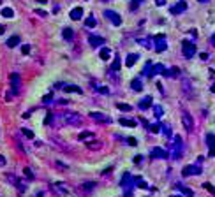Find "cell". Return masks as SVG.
I'll return each mask as SVG.
<instances>
[{"label":"cell","instance_id":"obj_1","mask_svg":"<svg viewBox=\"0 0 215 197\" xmlns=\"http://www.w3.org/2000/svg\"><path fill=\"white\" fill-rule=\"evenodd\" d=\"M60 120L65 125H80L81 123V116L78 113H72V111H65L60 114Z\"/></svg>","mask_w":215,"mask_h":197},{"label":"cell","instance_id":"obj_2","mask_svg":"<svg viewBox=\"0 0 215 197\" xmlns=\"http://www.w3.org/2000/svg\"><path fill=\"white\" fill-rule=\"evenodd\" d=\"M182 151H184V143H182V139L176 135L173 139V146H171V150H169V155L173 157L174 160H178V158L182 157Z\"/></svg>","mask_w":215,"mask_h":197},{"label":"cell","instance_id":"obj_3","mask_svg":"<svg viewBox=\"0 0 215 197\" xmlns=\"http://www.w3.org/2000/svg\"><path fill=\"white\" fill-rule=\"evenodd\" d=\"M182 51L185 58H192L196 55V44L191 41H182Z\"/></svg>","mask_w":215,"mask_h":197},{"label":"cell","instance_id":"obj_4","mask_svg":"<svg viewBox=\"0 0 215 197\" xmlns=\"http://www.w3.org/2000/svg\"><path fill=\"white\" fill-rule=\"evenodd\" d=\"M104 16H106V20H109L115 25V27H120L122 25V16L116 12V11H111V9H106L104 11Z\"/></svg>","mask_w":215,"mask_h":197},{"label":"cell","instance_id":"obj_5","mask_svg":"<svg viewBox=\"0 0 215 197\" xmlns=\"http://www.w3.org/2000/svg\"><path fill=\"white\" fill-rule=\"evenodd\" d=\"M9 79H11V88H12V92H11V94H7V100H9L14 94H18V90H20V74L12 72L9 76Z\"/></svg>","mask_w":215,"mask_h":197},{"label":"cell","instance_id":"obj_6","mask_svg":"<svg viewBox=\"0 0 215 197\" xmlns=\"http://www.w3.org/2000/svg\"><path fill=\"white\" fill-rule=\"evenodd\" d=\"M154 41H155L154 48H155V51H157V53H162V51H166V49H168V42H166V37H164L162 33L155 35Z\"/></svg>","mask_w":215,"mask_h":197},{"label":"cell","instance_id":"obj_7","mask_svg":"<svg viewBox=\"0 0 215 197\" xmlns=\"http://www.w3.org/2000/svg\"><path fill=\"white\" fill-rule=\"evenodd\" d=\"M203 173V169L199 166H185L184 169H182V174H184L185 178L187 176H197V174H201Z\"/></svg>","mask_w":215,"mask_h":197},{"label":"cell","instance_id":"obj_8","mask_svg":"<svg viewBox=\"0 0 215 197\" xmlns=\"http://www.w3.org/2000/svg\"><path fill=\"white\" fill-rule=\"evenodd\" d=\"M120 185H122L127 192H131V188H132V185H134V178L129 174V173H123L122 174V180H120Z\"/></svg>","mask_w":215,"mask_h":197},{"label":"cell","instance_id":"obj_9","mask_svg":"<svg viewBox=\"0 0 215 197\" xmlns=\"http://www.w3.org/2000/svg\"><path fill=\"white\" fill-rule=\"evenodd\" d=\"M90 118H92L93 122H99V123H111V118L109 116H106L104 113H97V111L90 113Z\"/></svg>","mask_w":215,"mask_h":197},{"label":"cell","instance_id":"obj_10","mask_svg":"<svg viewBox=\"0 0 215 197\" xmlns=\"http://www.w3.org/2000/svg\"><path fill=\"white\" fill-rule=\"evenodd\" d=\"M182 123H184V127H185V130H192L194 129V122H192V116L187 113V111H184L182 113Z\"/></svg>","mask_w":215,"mask_h":197},{"label":"cell","instance_id":"obj_11","mask_svg":"<svg viewBox=\"0 0 215 197\" xmlns=\"http://www.w3.org/2000/svg\"><path fill=\"white\" fill-rule=\"evenodd\" d=\"M205 141H206V145H208V157H215V135L206 134Z\"/></svg>","mask_w":215,"mask_h":197},{"label":"cell","instance_id":"obj_12","mask_svg":"<svg viewBox=\"0 0 215 197\" xmlns=\"http://www.w3.org/2000/svg\"><path fill=\"white\" fill-rule=\"evenodd\" d=\"M152 157H154V158H168V157H169V151L164 150V148H154V150H152Z\"/></svg>","mask_w":215,"mask_h":197},{"label":"cell","instance_id":"obj_13","mask_svg":"<svg viewBox=\"0 0 215 197\" xmlns=\"http://www.w3.org/2000/svg\"><path fill=\"white\" fill-rule=\"evenodd\" d=\"M139 60V55L138 53H131V55H127V58H125V67H134L136 65V62Z\"/></svg>","mask_w":215,"mask_h":197},{"label":"cell","instance_id":"obj_14","mask_svg":"<svg viewBox=\"0 0 215 197\" xmlns=\"http://www.w3.org/2000/svg\"><path fill=\"white\" fill-rule=\"evenodd\" d=\"M88 42H90L92 48H99V46H103L106 41H104L103 37H99V35H90V37H88Z\"/></svg>","mask_w":215,"mask_h":197},{"label":"cell","instance_id":"obj_15","mask_svg":"<svg viewBox=\"0 0 215 197\" xmlns=\"http://www.w3.org/2000/svg\"><path fill=\"white\" fill-rule=\"evenodd\" d=\"M187 9V4H185L184 0H180L174 7H171V14H180V12H184Z\"/></svg>","mask_w":215,"mask_h":197},{"label":"cell","instance_id":"obj_16","mask_svg":"<svg viewBox=\"0 0 215 197\" xmlns=\"http://www.w3.org/2000/svg\"><path fill=\"white\" fill-rule=\"evenodd\" d=\"M64 90L67 92V94H83V90L80 86H76V84H64Z\"/></svg>","mask_w":215,"mask_h":197},{"label":"cell","instance_id":"obj_17","mask_svg":"<svg viewBox=\"0 0 215 197\" xmlns=\"http://www.w3.org/2000/svg\"><path fill=\"white\" fill-rule=\"evenodd\" d=\"M150 106H152V97H143V99L139 100V104H138V107L143 109V111H145V109H148Z\"/></svg>","mask_w":215,"mask_h":197},{"label":"cell","instance_id":"obj_18","mask_svg":"<svg viewBox=\"0 0 215 197\" xmlns=\"http://www.w3.org/2000/svg\"><path fill=\"white\" fill-rule=\"evenodd\" d=\"M81 16H83V9H81V7H74V9L71 11V20L78 21V20H81Z\"/></svg>","mask_w":215,"mask_h":197},{"label":"cell","instance_id":"obj_19","mask_svg":"<svg viewBox=\"0 0 215 197\" xmlns=\"http://www.w3.org/2000/svg\"><path fill=\"white\" fill-rule=\"evenodd\" d=\"M176 188H178V190H180V192H182L185 197H194V192H192V188H187V187H184V185H180V183L176 185Z\"/></svg>","mask_w":215,"mask_h":197},{"label":"cell","instance_id":"obj_20","mask_svg":"<svg viewBox=\"0 0 215 197\" xmlns=\"http://www.w3.org/2000/svg\"><path fill=\"white\" fill-rule=\"evenodd\" d=\"M51 187H53V190H55V192H58L60 195H65V194H67V188L64 187L60 181H58V183H53Z\"/></svg>","mask_w":215,"mask_h":197},{"label":"cell","instance_id":"obj_21","mask_svg":"<svg viewBox=\"0 0 215 197\" xmlns=\"http://www.w3.org/2000/svg\"><path fill=\"white\" fill-rule=\"evenodd\" d=\"M99 56H101V60H109V58H111V49H109V48H101Z\"/></svg>","mask_w":215,"mask_h":197},{"label":"cell","instance_id":"obj_22","mask_svg":"<svg viewBox=\"0 0 215 197\" xmlns=\"http://www.w3.org/2000/svg\"><path fill=\"white\" fill-rule=\"evenodd\" d=\"M62 35H64V39H65V41H71L72 37H74V32H72V28L65 27V28L62 30Z\"/></svg>","mask_w":215,"mask_h":197},{"label":"cell","instance_id":"obj_23","mask_svg":"<svg viewBox=\"0 0 215 197\" xmlns=\"http://www.w3.org/2000/svg\"><path fill=\"white\" fill-rule=\"evenodd\" d=\"M111 74H115V72H118L120 71V56H115V60H113V65H111Z\"/></svg>","mask_w":215,"mask_h":197},{"label":"cell","instance_id":"obj_24","mask_svg":"<svg viewBox=\"0 0 215 197\" xmlns=\"http://www.w3.org/2000/svg\"><path fill=\"white\" fill-rule=\"evenodd\" d=\"M118 123L122 125V127H136V122H134V120H129V118H120Z\"/></svg>","mask_w":215,"mask_h":197},{"label":"cell","instance_id":"obj_25","mask_svg":"<svg viewBox=\"0 0 215 197\" xmlns=\"http://www.w3.org/2000/svg\"><path fill=\"white\" fill-rule=\"evenodd\" d=\"M131 88H132L134 92H141V90H143V83H141L139 79H132V83H131Z\"/></svg>","mask_w":215,"mask_h":197},{"label":"cell","instance_id":"obj_26","mask_svg":"<svg viewBox=\"0 0 215 197\" xmlns=\"http://www.w3.org/2000/svg\"><path fill=\"white\" fill-rule=\"evenodd\" d=\"M18 42H20V37H18V35H12V37H9V39H7V42H5V44H7L9 48H14V46H18Z\"/></svg>","mask_w":215,"mask_h":197},{"label":"cell","instance_id":"obj_27","mask_svg":"<svg viewBox=\"0 0 215 197\" xmlns=\"http://www.w3.org/2000/svg\"><path fill=\"white\" fill-rule=\"evenodd\" d=\"M178 72H180V69H176V67H173V69H169V71H164V76L166 78H174V76H178Z\"/></svg>","mask_w":215,"mask_h":197},{"label":"cell","instance_id":"obj_28","mask_svg":"<svg viewBox=\"0 0 215 197\" xmlns=\"http://www.w3.org/2000/svg\"><path fill=\"white\" fill-rule=\"evenodd\" d=\"M166 69H164L162 63H157V65H154V69H152V78H154L155 74H162Z\"/></svg>","mask_w":215,"mask_h":197},{"label":"cell","instance_id":"obj_29","mask_svg":"<svg viewBox=\"0 0 215 197\" xmlns=\"http://www.w3.org/2000/svg\"><path fill=\"white\" fill-rule=\"evenodd\" d=\"M2 16H4V18H12V16H14V11L11 9V7H4V9H2Z\"/></svg>","mask_w":215,"mask_h":197},{"label":"cell","instance_id":"obj_30","mask_svg":"<svg viewBox=\"0 0 215 197\" xmlns=\"http://www.w3.org/2000/svg\"><path fill=\"white\" fill-rule=\"evenodd\" d=\"M152 69H154V65L148 62L146 65H145V69H143V74L145 76H148V78H152Z\"/></svg>","mask_w":215,"mask_h":197},{"label":"cell","instance_id":"obj_31","mask_svg":"<svg viewBox=\"0 0 215 197\" xmlns=\"http://www.w3.org/2000/svg\"><path fill=\"white\" fill-rule=\"evenodd\" d=\"M85 25H86L88 28H93V27L97 25V21H95V18H93V16H88V18H86V21H85Z\"/></svg>","mask_w":215,"mask_h":197},{"label":"cell","instance_id":"obj_32","mask_svg":"<svg viewBox=\"0 0 215 197\" xmlns=\"http://www.w3.org/2000/svg\"><path fill=\"white\" fill-rule=\"evenodd\" d=\"M148 130H150V132H152V134H157V132H161V125H159V123L148 125Z\"/></svg>","mask_w":215,"mask_h":197},{"label":"cell","instance_id":"obj_33","mask_svg":"<svg viewBox=\"0 0 215 197\" xmlns=\"http://www.w3.org/2000/svg\"><path fill=\"white\" fill-rule=\"evenodd\" d=\"M92 137H93V134H92V132H81L78 139H80V141H85V139H92Z\"/></svg>","mask_w":215,"mask_h":197},{"label":"cell","instance_id":"obj_34","mask_svg":"<svg viewBox=\"0 0 215 197\" xmlns=\"http://www.w3.org/2000/svg\"><path fill=\"white\" fill-rule=\"evenodd\" d=\"M161 127H162V129H161L162 134L166 135V137H171V129H169V125H161Z\"/></svg>","mask_w":215,"mask_h":197},{"label":"cell","instance_id":"obj_35","mask_svg":"<svg viewBox=\"0 0 215 197\" xmlns=\"http://www.w3.org/2000/svg\"><path fill=\"white\" fill-rule=\"evenodd\" d=\"M83 188H85L86 192H90V190H93V188H95V183H92V181H86V183H83Z\"/></svg>","mask_w":215,"mask_h":197},{"label":"cell","instance_id":"obj_36","mask_svg":"<svg viewBox=\"0 0 215 197\" xmlns=\"http://www.w3.org/2000/svg\"><path fill=\"white\" fill-rule=\"evenodd\" d=\"M116 107H118V109H120V111H131V109H132V107H131V106H129V104H116Z\"/></svg>","mask_w":215,"mask_h":197},{"label":"cell","instance_id":"obj_37","mask_svg":"<svg viewBox=\"0 0 215 197\" xmlns=\"http://www.w3.org/2000/svg\"><path fill=\"white\" fill-rule=\"evenodd\" d=\"M21 132H23V135H25V137H28V139H34V137H35V135H34V132H32V130H28V129H23Z\"/></svg>","mask_w":215,"mask_h":197},{"label":"cell","instance_id":"obj_38","mask_svg":"<svg viewBox=\"0 0 215 197\" xmlns=\"http://www.w3.org/2000/svg\"><path fill=\"white\" fill-rule=\"evenodd\" d=\"M23 173H25V176L28 178V180H34V173L30 171V167H25V169H23Z\"/></svg>","mask_w":215,"mask_h":197},{"label":"cell","instance_id":"obj_39","mask_svg":"<svg viewBox=\"0 0 215 197\" xmlns=\"http://www.w3.org/2000/svg\"><path fill=\"white\" fill-rule=\"evenodd\" d=\"M203 188H205V190H208V192H210V194H213V195H215V188L212 187V185H210V183H203Z\"/></svg>","mask_w":215,"mask_h":197},{"label":"cell","instance_id":"obj_40","mask_svg":"<svg viewBox=\"0 0 215 197\" xmlns=\"http://www.w3.org/2000/svg\"><path fill=\"white\" fill-rule=\"evenodd\" d=\"M139 44H141V46H145V48H150V46H152L150 39H139Z\"/></svg>","mask_w":215,"mask_h":197},{"label":"cell","instance_id":"obj_41","mask_svg":"<svg viewBox=\"0 0 215 197\" xmlns=\"http://www.w3.org/2000/svg\"><path fill=\"white\" fill-rule=\"evenodd\" d=\"M154 111H155V116H157V118H161V116H162V107H161V106H155Z\"/></svg>","mask_w":215,"mask_h":197},{"label":"cell","instance_id":"obj_42","mask_svg":"<svg viewBox=\"0 0 215 197\" xmlns=\"http://www.w3.org/2000/svg\"><path fill=\"white\" fill-rule=\"evenodd\" d=\"M51 122H53V114L48 113V114H46V118H44V125H50Z\"/></svg>","mask_w":215,"mask_h":197},{"label":"cell","instance_id":"obj_43","mask_svg":"<svg viewBox=\"0 0 215 197\" xmlns=\"http://www.w3.org/2000/svg\"><path fill=\"white\" fill-rule=\"evenodd\" d=\"M21 53H23V55H28V53H30V46H28V44H25V46L21 48Z\"/></svg>","mask_w":215,"mask_h":197},{"label":"cell","instance_id":"obj_44","mask_svg":"<svg viewBox=\"0 0 215 197\" xmlns=\"http://www.w3.org/2000/svg\"><path fill=\"white\" fill-rule=\"evenodd\" d=\"M101 143H90V145H88V148H90V150H97V148H101Z\"/></svg>","mask_w":215,"mask_h":197},{"label":"cell","instance_id":"obj_45","mask_svg":"<svg viewBox=\"0 0 215 197\" xmlns=\"http://www.w3.org/2000/svg\"><path fill=\"white\" fill-rule=\"evenodd\" d=\"M42 102H44V104H50V102H53V95H46V97L42 99Z\"/></svg>","mask_w":215,"mask_h":197},{"label":"cell","instance_id":"obj_46","mask_svg":"<svg viewBox=\"0 0 215 197\" xmlns=\"http://www.w3.org/2000/svg\"><path fill=\"white\" fill-rule=\"evenodd\" d=\"M141 2H143V0H132V4H131V9H136V7H138Z\"/></svg>","mask_w":215,"mask_h":197},{"label":"cell","instance_id":"obj_47","mask_svg":"<svg viewBox=\"0 0 215 197\" xmlns=\"http://www.w3.org/2000/svg\"><path fill=\"white\" fill-rule=\"evenodd\" d=\"M127 143H129L131 146H136V145H138V141H136L134 137H129V139H127Z\"/></svg>","mask_w":215,"mask_h":197},{"label":"cell","instance_id":"obj_48","mask_svg":"<svg viewBox=\"0 0 215 197\" xmlns=\"http://www.w3.org/2000/svg\"><path fill=\"white\" fill-rule=\"evenodd\" d=\"M35 14H39V16H42V18H44V16H48V12H46V11H42V9L35 11Z\"/></svg>","mask_w":215,"mask_h":197},{"label":"cell","instance_id":"obj_49","mask_svg":"<svg viewBox=\"0 0 215 197\" xmlns=\"http://www.w3.org/2000/svg\"><path fill=\"white\" fill-rule=\"evenodd\" d=\"M4 166H5V157L0 155V167H4Z\"/></svg>","mask_w":215,"mask_h":197},{"label":"cell","instance_id":"obj_50","mask_svg":"<svg viewBox=\"0 0 215 197\" xmlns=\"http://www.w3.org/2000/svg\"><path fill=\"white\" fill-rule=\"evenodd\" d=\"M210 56H208V53H201V60H208Z\"/></svg>","mask_w":215,"mask_h":197},{"label":"cell","instance_id":"obj_51","mask_svg":"<svg viewBox=\"0 0 215 197\" xmlns=\"http://www.w3.org/2000/svg\"><path fill=\"white\" fill-rule=\"evenodd\" d=\"M164 2H166V0H157L155 4H157V5H164Z\"/></svg>","mask_w":215,"mask_h":197},{"label":"cell","instance_id":"obj_52","mask_svg":"<svg viewBox=\"0 0 215 197\" xmlns=\"http://www.w3.org/2000/svg\"><path fill=\"white\" fill-rule=\"evenodd\" d=\"M210 42H212V44H213V46H215V33H213V35H212V39H210Z\"/></svg>","mask_w":215,"mask_h":197},{"label":"cell","instance_id":"obj_53","mask_svg":"<svg viewBox=\"0 0 215 197\" xmlns=\"http://www.w3.org/2000/svg\"><path fill=\"white\" fill-rule=\"evenodd\" d=\"M4 30H5V27H2V25H0V33H4Z\"/></svg>","mask_w":215,"mask_h":197},{"label":"cell","instance_id":"obj_54","mask_svg":"<svg viewBox=\"0 0 215 197\" xmlns=\"http://www.w3.org/2000/svg\"><path fill=\"white\" fill-rule=\"evenodd\" d=\"M34 197H42V192H39V194H35Z\"/></svg>","mask_w":215,"mask_h":197},{"label":"cell","instance_id":"obj_55","mask_svg":"<svg viewBox=\"0 0 215 197\" xmlns=\"http://www.w3.org/2000/svg\"><path fill=\"white\" fill-rule=\"evenodd\" d=\"M37 2H39V4H46V2H48V0H37Z\"/></svg>","mask_w":215,"mask_h":197},{"label":"cell","instance_id":"obj_56","mask_svg":"<svg viewBox=\"0 0 215 197\" xmlns=\"http://www.w3.org/2000/svg\"><path fill=\"white\" fill-rule=\"evenodd\" d=\"M210 90H212V92H213V94H215V84H213V86H212V88H210Z\"/></svg>","mask_w":215,"mask_h":197},{"label":"cell","instance_id":"obj_57","mask_svg":"<svg viewBox=\"0 0 215 197\" xmlns=\"http://www.w3.org/2000/svg\"><path fill=\"white\" fill-rule=\"evenodd\" d=\"M169 197H182V195H169Z\"/></svg>","mask_w":215,"mask_h":197},{"label":"cell","instance_id":"obj_58","mask_svg":"<svg viewBox=\"0 0 215 197\" xmlns=\"http://www.w3.org/2000/svg\"><path fill=\"white\" fill-rule=\"evenodd\" d=\"M197 2H206V0H197Z\"/></svg>","mask_w":215,"mask_h":197}]
</instances>
